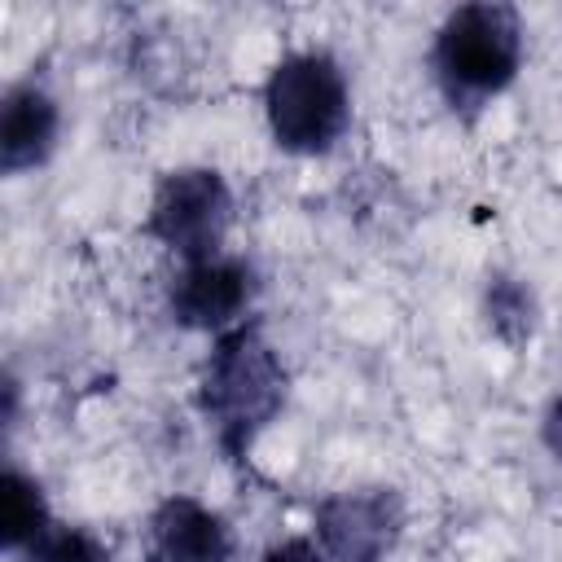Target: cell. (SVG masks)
Wrapping results in <instances>:
<instances>
[{"label": "cell", "mask_w": 562, "mask_h": 562, "mask_svg": "<svg viewBox=\"0 0 562 562\" xmlns=\"http://www.w3.org/2000/svg\"><path fill=\"white\" fill-rule=\"evenodd\" d=\"M237 536L228 518L193 492L154 501L140 527V562H233Z\"/></svg>", "instance_id": "cell-7"}, {"label": "cell", "mask_w": 562, "mask_h": 562, "mask_svg": "<svg viewBox=\"0 0 562 562\" xmlns=\"http://www.w3.org/2000/svg\"><path fill=\"white\" fill-rule=\"evenodd\" d=\"M198 417L228 465H246L255 443L290 404V364L268 338L263 316H250L220 338L198 364Z\"/></svg>", "instance_id": "cell-1"}, {"label": "cell", "mask_w": 562, "mask_h": 562, "mask_svg": "<svg viewBox=\"0 0 562 562\" xmlns=\"http://www.w3.org/2000/svg\"><path fill=\"white\" fill-rule=\"evenodd\" d=\"M479 316H483V329L492 342L522 356L540 334V294H536L531 277H522L514 268H492L479 285Z\"/></svg>", "instance_id": "cell-9"}, {"label": "cell", "mask_w": 562, "mask_h": 562, "mask_svg": "<svg viewBox=\"0 0 562 562\" xmlns=\"http://www.w3.org/2000/svg\"><path fill=\"white\" fill-rule=\"evenodd\" d=\"M408 531V496L400 483H347L312 501V536L329 562H386Z\"/></svg>", "instance_id": "cell-5"}, {"label": "cell", "mask_w": 562, "mask_h": 562, "mask_svg": "<svg viewBox=\"0 0 562 562\" xmlns=\"http://www.w3.org/2000/svg\"><path fill=\"white\" fill-rule=\"evenodd\" d=\"M536 435H540V448L549 452V461L562 470V391L544 400L540 422H536Z\"/></svg>", "instance_id": "cell-13"}, {"label": "cell", "mask_w": 562, "mask_h": 562, "mask_svg": "<svg viewBox=\"0 0 562 562\" xmlns=\"http://www.w3.org/2000/svg\"><path fill=\"white\" fill-rule=\"evenodd\" d=\"M9 562H114L105 536H97L83 522H66L53 518L31 544H22Z\"/></svg>", "instance_id": "cell-11"}, {"label": "cell", "mask_w": 562, "mask_h": 562, "mask_svg": "<svg viewBox=\"0 0 562 562\" xmlns=\"http://www.w3.org/2000/svg\"><path fill=\"white\" fill-rule=\"evenodd\" d=\"M61 101L40 75H22L0 97V176L18 180L53 162L61 145Z\"/></svg>", "instance_id": "cell-8"}, {"label": "cell", "mask_w": 562, "mask_h": 562, "mask_svg": "<svg viewBox=\"0 0 562 562\" xmlns=\"http://www.w3.org/2000/svg\"><path fill=\"white\" fill-rule=\"evenodd\" d=\"M527 66V22L509 0H465L448 9L430 35L426 70L439 101L474 123L501 101Z\"/></svg>", "instance_id": "cell-2"}, {"label": "cell", "mask_w": 562, "mask_h": 562, "mask_svg": "<svg viewBox=\"0 0 562 562\" xmlns=\"http://www.w3.org/2000/svg\"><path fill=\"white\" fill-rule=\"evenodd\" d=\"M259 268L255 259L224 250L215 259L202 263H180L167 281V321L184 334H202V338H220L224 329L259 316Z\"/></svg>", "instance_id": "cell-6"}, {"label": "cell", "mask_w": 562, "mask_h": 562, "mask_svg": "<svg viewBox=\"0 0 562 562\" xmlns=\"http://www.w3.org/2000/svg\"><path fill=\"white\" fill-rule=\"evenodd\" d=\"M259 562H329V558H325V549L316 544L312 531H290V536H277L259 553Z\"/></svg>", "instance_id": "cell-12"}, {"label": "cell", "mask_w": 562, "mask_h": 562, "mask_svg": "<svg viewBox=\"0 0 562 562\" xmlns=\"http://www.w3.org/2000/svg\"><path fill=\"white\" fill-rule=\"evenodd\" d=\"M53 505L44 483L22 470L18 461H4V479H0V544L4 558H13L22 544H31L48 522H53Z\"/></svg>", "instance_id": "cell-10"}, {"label": "cell", "mask_w": 562, "mask_h": 562, "mask_svg": "<svg viewBox=\"0 0 562 562\" xmlns=\"http://www.w3.org/2000/svg\"><path fill=\"white\" fill-rule=\"evenodd\" d=\"M259 105L272 145L290 158L334 154L356 119L347 66L325 44H303L281 53L263 75Z\"/></svg>", "instance_id": "cell-3"}, {"label": "cell", "mask_w": 562, "mask_h": 562, "mask_svg": "<svg viewBox=\"0 0 562 562\" xmlns=\"http://www.w3.org/2000/svg\"><path fill=\"white\" fill-rule=\"evenodd\" d=\"M233 224L237 193L228 176L211 162H180L154 180L140 215V237H149L176 263H202L228 250Z\"/></svg>", "instance_id": "cell-4"}]
</instances>
